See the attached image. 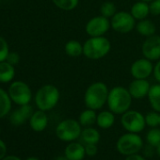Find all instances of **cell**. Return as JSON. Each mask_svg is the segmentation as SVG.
I'll return each mask as SVG.
<instances>
[{
  "label": "cell",
  "instance_id": "1",
  "mask_svg": "<svg viewBox=\"0 0 160 160\" xmlns=\"http://www.w3.org/2000/svg\"><path fill=\"white\" fill-rule=\"evenodd\" d=\"M107 103L109 110L114 114H123L131 107L132 96L127 89L115 87L109 91Z\"/></svg>",
  "mask_w": 160,
  "mask_h": 160
},
{
  "label": "cell",
  "instance_id": "2",
  "mask_svg": "<svg viewBox=\"0 0 160 160\" xmlns=\"http://www.w3.org/2000/svg\"><path fill=\"white\" fill-rule=\"evenodd\" d=\"M108 89L103 82L92 83L86 91L84 102L88 108L97 110L102 108L108 102Z\"/></svg>",
  "mask_w": 160,
  "mask_h": 160
},
{
  "label": "cell",
  "instance_id": "3",
  "mask_svg": "<svg viewBox=\"0 0 160 160\" xmlns=\"http://www.w3.org/2000/svg\"><path fill=\"white\" fill-rule=\"evenodd\" d=\"M110 48V42L107 38L91 37L83 45V55L90 59H100L109 53Z\"/></svg>",
  "mask_w": 160,
  "mask_h": 160
},
{
  "label": "cell",
  "instance_id": "4",
  "mask_svg": "<svg viewBox=\"0 0 160 160\" xmlns=\"http://www.w3.org/2000/svg\"><path fill=\"white\" fill-rule=\"evenodd\" d=\"M60 97L59 91L54 85H44L38 90L35 95V104L41 110L47 111L54 108Z\"/></svg>",
  "mask_w": 160,
  "mask_h": 160
},
{
  "label": "cell",
  "instance_id": "5",
  "mask_svg": "<svg viewBox=\"0 0 160 160\" xmlns=\"http://www.w3.org/2000/svg\"><path fill=\"white\" fill-rule=\"evenodd\" d=\"M81 132V124L72 119H67L60 122L56 128L57 137L65 142H72L77 139L80 138Z\"/></svg>",
  "mask_w": 160,
  "mask_h": 160
},
{
  "label": "cell",
  "instance_id": "6",
  "mask_svg": "<svg viewBox=\"0 0 160 160\" xmlns=\"http://www.w3.org/2000/svg\"><path fill=\"white\" fill-rule=\"evenodd\" d=\"M143 147L142 138L137 133H127L119 138L117 141V150L122 155H131L138 153Z\"/></svg>",
  "mask_w": 160,
  "mask_h": 160
},
{
  "label": "cell",
  "instance_id": "7",
  "mask_svg": "<svg viewBox=\"0 0 160 160\" xmlns=\"http://www.w3.org/2000/svg\"><path fill=\"white\" fill-rule=\"evenodd\" d=\"M8 93L12 101L18 106L28 105L32 99V92L29 86L26 82L20 81V80L11 83Z\"/></svg>",
  "mask_w": 160,
  "mask_h": 160
},
{
  "label": "cell",
  "instance_id": "8",
  "mask_svg": "<svg viewBox=\"0 0 160 160\" xmlns=\"http://www.w3.org/2000/svg\"><path fill=\"white\" fill-rule=\"evenodd\" d=\"M122 124L130 133H139L146 125L145 117L138 111L127 110L122 116Z\"/></svg>",
  "mask_w": 160,
  "mask_h": 160
},
{
  "label": "cell",
  "instance_id": "9",
  "mask_svg": "<svg viewBox=\"0 0 160 160\" xmlns=\"http://www.w3.org/2000/svg\"><path fill=\"white\" fill-rule=\"evenodd\" d=\"M111 28L118 33L126 34L131 32L136 27V19L133 15L126 12H116L111 18Z\"/></svg>",
  "mask_w": 160,
  "mask_h": 160
},
{
  "label": "cell",
  "instance_id": "10",
  "mask_svg": "<svg viewBox=\"0 0 160 160\" xmlns=\"http://www.w3.org/2000/svg\"><path fill=\"white\" fill-rule=\"evenodd\" d=\"M110 22L108 18L104 16H96L92 18L86 25V32L90 37H101L105 35L109 28Z\"/></svg>",
  "mask_w": 160,
  "mask_h": 160
},
{
  "label": "cell",
  "instance_id": "11",
  "mask_svg": "<svg viewBox=\"0 0 160 160\" xmlns=\"http://www.w3.org/2000/svg\"><path fill=\"white\" fill-rule=\"evenodd\" d=\"M142 54L149 60L160 59V36L152 35L147 37L142 44Z\"/></svg>",
  "mask_w": 160,
  "mask_h": 160
},
{
  "label": "cell",
  "instance_id": "12",
  "mask_svg": "<svg viewBox=\"0 0 160 160\" xmlns=\"http://www.w3.org/2000/svg\"><path fill=\"white\" fill-rule=\"evenodd\" d=\"M130 72L135 79H147L153 72V65L152 60L139 58L132 64Z\"/></svg>",
  "mask_w": 160,
  "mask_h": 160
},
{
  "label": "cell",
  "instance_id": "13",
  "mask_svg": "<svg viewBox=\"0 0 160 160\" xmlns=\"http://www.w3.org/2000/svg\"><path fill=\"white\" fill-rule=\"evenodd\" d=\"M33 113V108L29 104L20 106L19 108L15 109L11 113L10 122L14 126H20L24 124L28 120H29Z\"/></svg>",
  "mask_w": 160,
  "mask_h": 160
},
{
  "label": "cell",
  "instance_id": "14",
  "mask_svg": "<svg viewBox=\"0 0 160 160\" xmlns=\"http://www.w3.org/2000/svg\"><path fill=\"white\" fill-rule=\"evenodd\" d=\"M151 85L146 79H135L129 85V92L132 98L142 99L145 96H148Z\"/></svg>",
  "mask_w": 160,
  "mask_h": 160
},
{
  "label": "cell",
  "instance_id": "15",
  "mask_svg": "<svg viewBox=\"0 0 160 160\" xmlns=\"http://www.w3.org/2000/svg\"><path fill=\"white\" fill-rule=\"evenodd\" d=\"M64 154L69 160H83L86 155L85 146L82 143L72 141L66 146Z\"/></svg>",
  "mask_w": 160,
  "mask_h": 160
},
{
  "label": "cell",
  "instance_id": "16",
  "mask_svg": "<svg viewBox=\"0 0 160 160\" xmlns=\"http://www.w3.org/2000/svg\"><path fill=\"white\" fill-rule=\"evenodd\" d=\"M48 124V117L43 110H37L34 111L32 116L29 119V125L31 129L35 132H42L43 131Z\"/></svg>",
  "mask_w": 160,
  "mask_h": 160
},
{
  "label": "cell",
  "instance_id": "17",
  "mask_svg": "<svg viewBox=\"0 0 160 160\" xmlns=\"http://www.w3.org/2000/svg\"><path fill=\"white\" fill-rule=\"evenodd\" d=\"M15 76L14 66L8 61L0 62V83H10Z\"/></svg>",
  "mask_w": 160,
  "mask_h": 160
},
{
  "label": "cell",
  "instance_id": "18",
  "mask_svg": "<svg viewBox=\"0 0 160 160\" xmlns=\"http://www.w3.org/2000/svg\"><path fill=\"white\" fill-rule=\"evenodd\" d=\"M130 13L133 15V17L136 20L140 21V20L145 19L150 13V7L148 5V2L139 1V2L135 3L131 8Z\"/></svg>",
  "mask_w": 160,
  "mask_h": 160
},
{
  "label": "cell",
  "instance_id": "19",
  "mask_svg": "<svg viewBox=\"0 0 160 160\" xmlns=\"http://www.w3.org/2000/svg\"><path fill=\"white\" fill-rule=\"evenodd\" d=\"M100 133L98 130L92 127H86L84 130H82L80 138L84 144H97L100 140Z\"/></svg>",
  "mask_w": 160,
  "mask_h": 160
},
{
  "label": "cell",
  "instance_id": "20",
  "mask_svg": "<svg viewBox=\"0 0 160 160\" xmlns=\"http://www.w3.org/2000/svg\"><path fill=\"white\" fill-rule=\"evenodd\" d=\"M12 99L7 92L0 88V119L7 116L12 109Z\"/></svg>",
  "mask_w": 160,
  "mask_h": 160
},
{
  "label": "cell",
  "instance_id": "21",
  "mask_svg": "<svg viewBox=\"0 0 160 160\" xmlns=\"http://www.w3.org/2000/svg\"><path fill=\"white\" fill-rule=\"evenodd\" d=\"M136 29L140 35L145 36V37H150V36L154 35L156 28L152 21L148 19H143V20H140L137 24Z\"/></svg>",
  "mask_w": 160,
  "mask_h": 160
},
{
  "label": "cell",
  "instance_id": "22",
  "mask_svg": "<svg viewBox=\"0 0 160 160\" xmlns=\"http://www.w3.org/2000/svg\"><path fill=\"white\" fill-rule=\"evenodd\" d=\"M115 122V116L112 111H102L97 115L96 123L102 129L110 128Z\"/></svg>",
  "mask_w": 160,
  "mask_h": 160
},
{
  "label": "cell",
  "instance_id": "23",
  "mask_svg": "<svg viewBox=\"0 0 160 160\" xmlns=\"http://www.w3.org/2000/svg\"><path fill=\"white\" fill-rule=\"evenodd\" d=\"M148 99L152 109L160 112V84L151 86L148 93Z\"/></svg>",
  "mask_w": 160,
  "mask_h": 160
},
{
  "label": "cell",
  "instance_id": "24",
  "mask_svg": "<svg viewBox=\"0 0 160 160\" xmlns=\"http://www.w3.org/2000/svg\"><path fill=\"white\" fill-rule=\"evenodd\" d=\"M64 50L69 57H72V58H77L83 55V45L79 42L74 40H71L67 42Z\"/></svg>",
  "mask_w": 160,
  "mask_h": 160
},
{
  "label": "cell",
  "instance_id": "25",
  "mask_svg": "<svg viewBox=\"0 0 160 160\" xmlns=\"http://www.w3.org/2000/svg\"><path fill=\"white\" fill-rule=\"evenodd\" d=\"M97 121V115L95 113V110L88 108L81 112L79 116V123L81 126L84 127H90L93 125Z\"/></svg>",
  "mask_w": 160,
  "mask_h": 160
},
{
  "label": "cell",
  "instance_id": "26",
  "mask_svg": "<svg viewBox=\"0 0 160 160\" xmlns=\"http://www.w3.org/2000/svg\"><path fill=\"white\" fill-rule=\"evenodd\" d=\"M52 1L55 4V6H57L58 9L70 12L77 7L79 0H52Z\"/></svg>",
  "mask_w": 160,
  "mask_h": 160
},
{
  "label": "cell",
  "instance_id": "27",
  "mask_svg": "<svg viewBox=\"0 0 160 160\" xmlns=\"http://www.w3.org/2000/svg\"><path fill=\"white\" fill-rule=\"evenodd\" d=\"M100 12L101 15L106 18H112L116 13V6L109 1L104 2L100 8Z\"/></svg>",
  "mask_w": 160,
  "mask_h": 160
},
{
  "label": "cell",
  "instance_id": "28",
  "mask_svg": "<svg viewBox=\"0 0 160 160\" xmlns=\"http://www.w3.org/2000/svg\"><path fill=\"white\" fill-rule=\"evenodd\" d=\"M147 142L149 145H152V147H156L160 143V129L153 127L151 129L146 136Z\"/></svg>",
  "mask_w": 160,
  "mask_h": 160
},
{
  "label": "cell",
  "instance_id": "29",
  "mask_svg": "<svg viewBox=\"0 0 160 160\" xmlns=\"http://www.w3.org/2000/svg\"><path fill=\"white\" fill-rule=\"evenodd\" d=\"M159 117L160 114H158L157 111H152L146 114L145 116V122L146 125L150 126V127H156L157 125H159Z\"/></svg>",
  "mask_w": 160,
  "mask_h": 160
},
{
  "label": "cell",
  "instance_id": "30",
  "mask_svg": "<svg viewBox=\"0 0 160 160\" xmlns=\"http://www.w3.org/2000/svg\"><path fill=\"white\" fill-rule=\"evenodd\" d=\"M10 53V48L5 38L0 36V62L5 61Z\"/></svg>",
  "mask_w": 160,
  "mask_h": 160
},
{
  "label": "cell",
  "instance_id": "31",
  "mask_svg": "<svg viewBox=\"0 0 160 160\" xmlns=\"http://www.w3.org/2000/svg\"><path fill=\"white\" fill-rule=\"evenodd\" d=\"M150 7V13L152 15H159L160 14V0H152L151 1Z\"/></svg>",
  "mask_w": 160,
  "mask_h": 160
},
{
  "label": "cell",
  "instance_id": "32",
  "mask_svg": "<svg viewBox=\"0 0 160 160\" xmlns=\"http://www.w3.org/2000/svg\"><path fill=\"white\" fill-rule=\"evenodd\" d=\"M85 152L88 156H95L98 152L97 144H85Z\"/></svg>",
  "mask_w": 160,
  "mask_h": 160
},
{
  "label": "cell",
  "instance_id": "33",
  "mask_svg": "<svg viewBox=\"0 0 160 160\" xmlns=\"http://www.w3.org/2000/svg\"><path fill=\"white\" fill-rule=\"evenodd\" d=\"M6 61H8L9 63H11L14 66L20 61V56L17 52H10L6 58Z\"/></svg>",
  "mask_w": 160,
  "mask_h": 160
},
{
  "label": "cell",
  "instance_id": "34",
  "mask_svg": "<svg viewBox=\"0 0 160 160\" xmlns=\"http://www.w3.org/2000/svg\"><path fill=\"white\" fill-rule=\"evenodd\" d=\"M7 154V145L6 143L0 139V160H2Z\"/></svg>",
  "mask_w": 160,
  "mask_h": 160
},
{
  "label": "cell",
  "instance_id": "35",
  "mask_svg": "<svg viewBox=\"0 0 160 160\" xmlns=\"http://www.w3.org/2000/svg\"><path fill=\"white\" fill-rule=\"evenodd\" d=\"M153 75H154V78L156 79V81L160 83V59L159 61H157V63L153 67Z\"/></svg>",
  "mask_w": 160,
  "mask_h": 160
},
{
  "label": "cell",
  "instance_id": "36",
  "mask_svg": "<svg viewBox=\"0 0 160 160\" xmlns=\"http://www.w3.org/2000/svg\"><path fill=\"white\" fill-rule=\"evenodd\" d=\"M125 160H146L142 155H139L138 153H134L131 155H127Z\"/></svg>",
  "mask_w": 160,
  "mask_h": 160
},
{
  "label": "cell",
  "instance_id": "37",
  "mask_svg": "<svg viewBox=\"0 0 160 160\" xmlns=\"http://www.w3.org/2000/svg\"><path fill=\"white\" fill-rule=\"evenodd\" d=\"M2 160H22V159L16 155H6Z\"/></svg>",
  "mask_w": 160,
  "mask_h": 160
},
{
  "label": "cell",
  "instance_id": "38",
  "mask_svg": "<svg viewBox=\"0 0 160 160\" xmlns=\"http://www.w3.org/2000/svg\"><path fill=\"white\" fill-rule=\"evenodd\" d=\"M55 160H69V159L64 155V156H58Z\"/></svg>",
  "mask_w": 160,
  "mask_h": 160
},
{
  "label": "cell",
  "instance_id": "39",
  "mask_svg": "<svg viewBox=\"0 0 160 160\" xmlns=\"http://www.w3.org/2000/svg\"><path fill=\"white\" fill-rule=\"evenodd\" d=\"M155 152H156V153L160 156V143L155 147Z\"/></svg>",
  "mask_w": 160,
  "mask_h": 160
},
{
  "label": "cell",
  "instance_id": "40",
  "mask_svg": "<svg viewBox=\"0 0 160 160\" xmlns=\"http://www.w3.org/2000/svg\"><path fill=\"white\" fill-rule=\"evenodd\" d=\"M26 160H39L37 157H34V156H30V157H28V158H27Z\"/></svg>",
  "mask_w": 160,
  "mask_h": 160
},
{
  "label": "cell",
  "instance_id": "41",
  "mask_svg": "<svg viewBox=\"0 0 160 160\" xmlns=\"http://www.w3.org/2000/svg\"><path fill=\"white\" fill-rule=\"evenodd\" d=\"M140 1H144V2H151L152 0H140Z\"/></svg>",
  "mask_w": 160,
  "mask_h": 160
},
{
  "label": "cell",
  "instance_id": "42",
  "mask_svg": "<svg viewBox=\"0 0 160 160\" xmlns=\"http://www.w3.org/2000/svg\"><path fill=\"white\" fill-rule=\"evenodd\" d=\"M159 125H160V117H159Z\"/></svg>",
  "mask_w": 160,
  "mask_h": 160
},
{
  "label": "cell",
  "instance_id": "43",
  "mask_svg": "<svg viewBox=\"0 0 160 160\" xmlns=\"http://www.w3.org/2000/svg\"><path fill=\"white\" fill-rule=\"evenodd\" d=\"M0 3H1V0H0Z\"/></svg>",
  "mask_w": 160,
  "mask_h": 160
},
{
  "label": "cell",
  "instance_id": "44",
  "mask_svg": "<svg viewBox=\"0 0 160 160\" xmlns=\"http://www.w3.org/2000/svg\"><path fill=\"white\" fill-rule=\"evenodd\" d=\"M0 132H1V129H0Z\"/></svg>",
  "mask_w": 160,
  "mask_h": 160
}]
</instances>
